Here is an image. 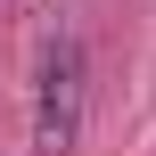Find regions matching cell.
<instances>
[{
  "mask_svg": "<svg viewBox=\"0 0 156 156\" xmlns=\"http://www.w3.org/2000/svg\"><path fill=\"white\" fill-rule=\"evenodd\" d=\"M82 115H90V58H82V33L58 25L33 66V156H74Z\"/></svg>",
  "mask_w": 156,
  "mask_h": 156,
  "instance_id": "obj_1",
  "label": "cell"
}]
</instances>
